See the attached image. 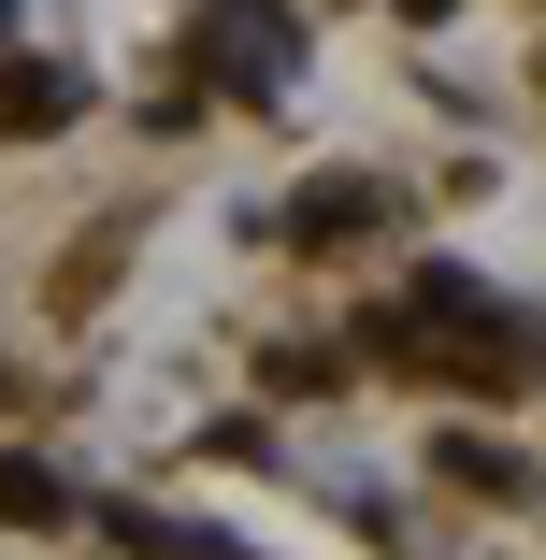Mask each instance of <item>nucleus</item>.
Returning a JSON list of instances; mask_svg holds the SVG:
<instances>
[{
    "label": "nucleus",
    "mask_w": 546,
    "mask_h": 560,
    "mask_svg": "<svg viewBox=\"0 0 546 560\" xmlns=\"http://www.w3.org/2000/svg\"><path fill=\"white\" fill-rule=\"evenodd\" d=\"M302 72V15L288 0H201V101L231 86V101H274Z\"/></svg>",
    "instance_id": "1"
},
{
    "label": "nucleus",
    "mask_w": 546,
    "mask_h": 560,
    "mask_svg": "<svg viewBox=\"0 0 546 560\" xmlns=\"http://www.w3.org/2000/svg\"><path fill=\"white\" fill-rule=\"evenodd\" d=\"M274 231H288V245H360V231H388V187H374V173H302Z\"/></svg>",
    "instance_id": "2"
},
{
    "label": "nucleus",
    "mask_w": 546,
    "mask_h": 560,
    "mask_svg": "<svg viewBox=\"0 0 546 560\" xmlns=\"http://www.w3.org/2000/svg\"><path fill=\"white\" fill-rule=\"evenodd\" d=\"M72 101H86V86H72L58 58H0V130H15V144H44V130H72Z\"/></svg>",
    "instance_id": "3"
},
{
    "label": "nucleus",
    "mask_w": 546,
    "mask_h": 560,
    "mask_svg": "<svg viewBox=\"0 0 546 560\" xmlns=\"http://www.w3.org/2000/svg\"><path fill=\"white\" fill-rule=\"evenodd\" d=\"M431 475L475 489V503H518V489H532V460H518V445H489V431H446V445H431Z\"/></svg>",
    "instance_id": "4"
},
{
    "label": "nucleus",
    "mask_w": 546,
    "mask_h": 560,
    "mask_svg": "<svg viewBox=\"0 0 546 560\" xmlns=\"http://www.w3.org/2000/svg\"><path fill=\"white\" fill-rule=\"evenodd\" d=\"M0 517H15V532H58V517H72V489L30 460V445H0Z\"/></svg>",
    "instance_id": "5"
},
{
    "label": "nucleus",
    "mask_w": 546,
    "mask_h": 560,
    "mask_svg": "<svg viewBox=\"0 0 546 560\" xmlns=\"http://www.w3.org/2000/svg\"><path fill=\"white\" fill-rule=\"evenodd\" d=\"M403 15H417V30H446V15H461V0H403Z\"/></svg>",
    "instance_id": "6"
},
{
    "label": "nucleus",
    "mask_w": 546,
    "mask_h": 560,
    "mask_svg": "<svg viewBox=\"0 0 546 560\" xmlns=\"http://www.w3.org/2000/svg\"><path fill=\"white\" fill-rule=\"evenodd\" d=\"M0 15H15V0H0Z\"/></svg>",
    "instance_id": "7"
}]
</instances>
